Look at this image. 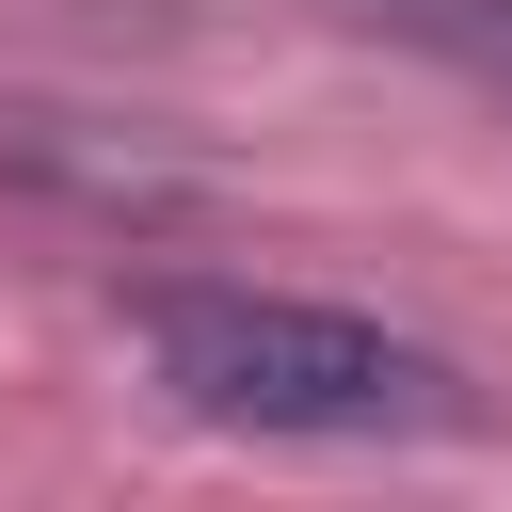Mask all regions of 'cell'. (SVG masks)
<instances>
[{
    "mask_svg": "<svg viewBox=\"0 0 512 512\" xmlns=\"http://www.w3.org/2000/svg\"><path fill=\"white\" fill-rule=\"evenodd\" d=\"M128 336L192 432H256V448H448V432H480V384L368 304L160 272V288H128Z\"/></svg>",
    "mask_w": 512,
    "mask_h": 512,
    "instance_id": "6da1fadb",
    "label": "cell"
},
{
    "mask_svg": "<svg viewBox=\"0 0 512 512\" xmlns=\"http://www.w3.org/2000/svg\"><path fill=\"white\" fill-rule=\"evenodd\" d=\"M336 16L384 32V48H416V64H448L464 96L512 112V0H336Z\"/></svg>",
    "mask_w": 512,
    "mask_h": 512,
    "instance_id": "7a4b0ae2",
    "label": "cell"
}]
</instances>
